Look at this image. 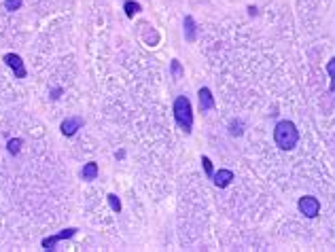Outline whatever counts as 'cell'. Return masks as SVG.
Masks as SVG:
<instances>
[{"instance_id":"obj_1","label":"cell","mask_w":335,"mask_h":252,"mask_svg":"<svg viewBox=\"0 0 335 252\" xmlns=\"http://www.w3.org/2000/svg\"><path fill=\"white\" fill-rule=\"evenodd\" d=\"M274 142L278 148L282 150H293L299 142V132H297L293 121H280L274 130Z\"/></svg>"},{"instance_id":"obj_2","label":"cell","mask_w":335,"mask_h":252,"mask_svg":"<svg viewBox=\"0 0 335 252\" xmlns=\"http://www.w3.org/2000/svg\"><path fill=\"white\" fill-rule=\"evenodd\" d=\"M174 119L178 123V128L183 130L185 134H191L193 130V108H191V102H189L187 96H178L174 100Z\"/></svg>"},{"instance_id":"obj_3","label":"cell","mask_w":335,"mask_h":252,"mask_svg":"<svg viewBox=\"0 0 335 252\" xmlns=\"http://www.w3.org/2000/svg\"><path fill=\"white\" fill-rule=\"evenodd\" d=\"M299 210H301V214L303 216H307V218H316L318 216V212H320V202L316 200V197H312V195H305V197H301L299 200Z\"/></svg>"},{"instance_id":"obj_4","label":"cell","mask_w":335,"mask_h":252,"mask_svg":"<svg viewBox=\"0 0 335 252\" xmlns=\"http://www.w3.org/2000/svg\"><path fill=\"white\" fill-rule=\"evenodd\" d=\"M5 62H7V66L15 72V76H17V78H26V74H28V72H26L24 60H22L20 56H17V53H7V56H5Z\"/></svg>"},{"instance_id":"obj_5","label":"cell","mask_w":335,"mask_h":252,"mask_svg":"<svg viewBox=\"0 0 335 252\" xmlns=\"http://www.w3.org/2000/svg\"><path fill=\"white\" fill-rule=\"evenodd\" d=\"M81 128H83V119H81V116H68V119H64L60 125V130H62L64 136H75Z\"/></svg>"},{"instance_id":"obj_6","label":"cell","mask_w":335,"mask_h":252,"mask_svg":"<svg viewBox=\"0 0 335 252\" xmlns=\"http://www.w3.org/2000/svg\"><path fill=\"white\" fill-rule=\"evenodd\" d=\"M77 233V229L75 227H68V229H64L62 233H58V236H51V238H45L43 240V248L45 250H53V246L58 244V242H62V240H68V238H72Z\"/></svg>"},{"instance_id":"obj_7","label":"cell","mask_w":335,"mask_h":252,"mask_svg":"<svg viewBox=\"0 0 335 252\" xmlns=\"http://www.w3.org/2000/svg\"><path fill=\"white\" fill-rule=\"evenodd\" d=\"M197 98H200V110L202 112H208L214 108V96L208 87H202L200 92H197Z\"/></svg>"},{"instance_id":"obj_8","label":"cell","mask_w":335,"mask_h":252,"mask_svg":"<svg viewBox=\"0 0 335 252\" xmlns=\"http://www.w3.org/2000/svg\"><path fill=\"white\" fill-rule=\"evenodd\" d=\"M231 180H233V172H231V170H219L216 174H212V182L219 186V188L229 186Z\"/></svg>"},{"instance_id":"obj_9","label":"cell","mask_w":335,"mask_h":252,"mask_svg":"<svg viewBox=\"0 0 335 252\" xmlns=\"http://www.w3.org/2000/svg\"><path fill=\"white\" fill-rule=\"evenodd\" d=\"M195 38H197L195 22H193L191 15H187V17H185V40H187V42H195Z\"/></svg>"},{"instance_id":"obj_10","label":"cell","mask_w":335,"mask_h":252,"mask_svg":"<svg viewBox=\"0 0 335 252\" xmlns=\"http://www.w3.org/2000/svg\"><path fill=\"white\" fill-rule=\"evenodd\" d=\"M98 164H94V161H89V164L83 166V170H81V178L83 180H96L98 178Z\"/></svg>"},{"instance_id":"obj_11","label":"cell","mask_w":335,"mask_h":252,"mask_svg":"<svg viewBox=\"0 0 335 252\" xmlns=\"http://www.w3.org/2000/svg\"><path fill=\"white\" fill-rule=\"evenodd\" d=\"M123 8H125V15H128V17H134L136 13H140V11H142V6H140L138 2H134V0H125Z\"/></svg>"},{"instance_id":"obj_12","label":"cell","mask_w":335,"mask_h":252,"mask_svg":"<svg viewBox=\"0 0 335 252\" xmlns=\"http://www.w3.org/2000/svg\"><path fill=\"white\" fill-rule=\"evenodd\" d=\"M9 152H11V155H17V152L22 150V140L20 138H13V140H9Z\"/></svg>"},{"instance_id":"obj_13","label":"cell","mask_w":335,"mask_h":252,"mask_svg":"<svg viewBox=\"0 0 335 252\" xmlns=\"http://www.w3.org/2000/svg\"><path fill=\"white\" fill-rule=\"evenodd\" d=\"M327 72H329V76H331V92L335 94V58L329 60V64H327Z\"/></svg>"},{"instance_id":"obj_14","label":"cell","mask_w":335,"mask_h":252,"mask_svg":"<svg viewBox=\"0 0 335 252\" xmlns=\"http://www.w3.org/2000/svg\"><path fill=\"white\" fill-rule=\"evenodd\" d=\"M108 206L113 208V212H121V202H119V197L117 195H108Z\"/></svg>"},{"instance_id":"obj_15","label":"cell","mask_w":335,"mask_h":252,"mask_svg":"<svg viewBox=\"0 0 335 252\" xmlns=\"http://www.w3.org/2000/svg\"><path fill=\"white\" fill-rule=\"evenodd\" d=\"M24 0H5V8L7 11H17V8L22 6Z\"/></svg>"},{"instance_id":"obj_16","label":"cell","mask_w":335,"mask_h":252,"mask_svg":"<svg viewBox=\"0 0 335 252\" xmlns=\"http://www.w3.org/2000/svg\"><path fill=\"white\" fill-rule=\"evenodd\" d=\"M172 74H174V78H180V76H183V66H180V62H178V60L172 62Z\"/></svg>"},{"instance_id":"obj_17","label":"cell","mask_w":335,"mask_h":252,"mask_svg":"<svg viewBox=\"0 0 335 252\" xmlns=\"http://www.w3.org/2000/svg\"><path fill=\"white\" fill-rule=\"evenodd\" d=\"M202 164H204V170H206V174L212 178V174H214V172H212V161L208 159V157H202Z\"/></svg>"}]
</instances>
